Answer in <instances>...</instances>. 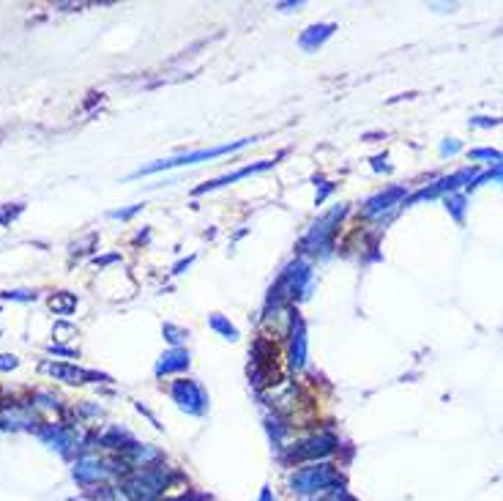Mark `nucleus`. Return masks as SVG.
<instances>
[{"mask_svg":"<svg viewBox=\"0 0 503 501\" xmlns=\"http://www.w3.org/2000/svg\"><path fill=\"white\" fill-rule=\"evenodd\" d=\"M189 364V353L186 351H170L164 359H162V364L156 367V373L162 376V373H173V370H183Z\"/></svg>","mask_w":503,"mask_h":501,"instance_id":"9d476101","label":"nucleus"},{"mask_svg":"<svg viewBox=\"0 0 503 501\" xmlns=\"http://www.w3.org/2000/svg\"><path fill=\"white\" fill-rule=\"evenodd\" d=\"M257 501H277V499H274V490H271V488L266 485V488L260 490V496H257Z\"/></svg>","mask_w":503,"mask_h":501,"instance_id":"4468645a","label":"nucleus"},{"mask_svg":"<svg viewBox=\"0 0 503 501\" xmlns=\"http://www.w3.org/2000/svg\"><path fill=\"white\" fill-rule=\"evenodd\" d=\"M33 425V417H30V411L27 408H20V405H11V408H6L3 414H0V427H30Z\"/></svg>","mask_w":503,"mask_h":501,"instance_id":"0eeeda50","label":"nucleus"},{"mask_svg":"<svg viewBox=\"0 0 503 501\" xmlns=\"http://www.w3.org/2000/svg\"><path fill=\"white\" fill-rule=\"evenodd\" d=\"M342 488H345L342 474H339V469L331 460L303 463V466H296L287 474V490L293 496H299L301 501L318 499V496H326V493L342 490Z\"/></svg>","mask_w":503,"mask_h":501,"instance_id":"f257e3e1","label":"nucleus"},{"mask_svg":"<svg viewBox=\"0 0 503 501\" xmlns=\"http://www.w3.org/2000/svg\"><path fill=\"white\" fill-rule=\"evenodd\" d=\"M173 398H176L178 405H181L183 411H189V414H202L205 405H208L202 389L195 381H178L176 386H173Z\"/></svg>","mask_w":503,"mask_h":501,"instance_id":"20e7f679","label":"nucleus"},{"mask_svg":"<svg viewBox=\"0 0 503 501\" xmlns=\"http://www.w3.org/2000/svg\"><path fill=\"white\" fill-rule=\"evenodd\" d=\"M41 370H44V373H50V376H55L58 381H69V383H85V381H99L101 378V376H96V373L79 370V367H69V364H52V362H47Z\"/></svg>","mask_w":503,"mask_h":501,"instance_id":"39448f33","label":"nucleus"},{"mask_svg":"<svg viewBox=\"0 0 503 501\" xmlns=\"http://www.w3.org/2000/svg\"><path fill=\"white\" fill-rule=\"evenodd\" d=\"M39 436L50 444L52 450H58V452H69V447L74 444L72 433H69V430H63V427H44V430H39Z\"/></svg>","mask_w":503,"mask_h":501,"instance_id":"423d86ee","label":"nucleus"},{"mask_svg":"<svg viewBox=\"0 0 503 501\" xmlns=\"http://www.w3.org/2000/svg\"><path fill=\"white\" fill-rule=\"evenodd\" d=\"M252 140H241V143H233V146H219V148H208V151H195V153H186V156H178V159H167V162H156V165H148L143 170H137L134 176H151V173H159V170H170V167H183V165H197L202 159H214V156H222V153H230V151H238L244 146H249Z\"/></svg>","mask_w":503,"mask_h":501,"instance_id":"7ed1b4c3","label":"nucleus"},{"mask_svg":"<svg viewBox=\"0 0 503 501\" xmlns=\"http://www.w3.org/2000/svg\"><path fill=\"white\" fill-rule=\"evenodd\" d=\"M211 326H214L216 331H222V334H225L227 340H235V337H238V331H235V326H233V324H227V321H225V318H222V315H214V318H211Z\"/></svg>","mask_w":503,"mask_h":501,"instance_id":"f8f14e48","label":"nucleus"},{"mask_svg":"<svg viewBox=\"0 0 503 501\" xmlns=\"http://www.w3.org/2000/svg\"><path fill=\"white\" fill-rule=\"evenodd\" d=\"M176 471L167 463H153L145 469H134L121 476V493L129 501H164L167 490L173 488Z\"/></svg>","mask_w":503,"mask_h":501,"instance_id":"f03ea898","label":"nucleus"},{"mask_svg":"<svg viewBox=\"0 0 503 501\" xmlns=\"http://www.w3.org/2000/svg\"><path fill=\"white\" fill-rule=\"evenodd\" d=\"M306 362V340H303V324L296 321L293 324V367L301 370Z\"/></svg>","mask_w":503,"mask_h":501,"instance_id":"1a4fd4ad","label":"nucleus"},{"mask_svg":"<svg viewBox=\"0 0 503 501\" xmlns=\"http://www.w3.org/2000/svg\"><path fill=\"white\" fill-rule=\"evenodd\" d=\"M331 33H334V25H315V27H309V30H306V33L301 36V47L312 50V47H315V42H318V44H323Z\"/></svg>","mask_w":503,"mask_h":501,"instance_id":"9b49d317","label":"nucleus"},{"mask_svg":"<svg viewBox=\"0 0 503 501\" xmlns=\"http://www.w3.org/2000/svg\"><path fill=\"white\" fill-rule=\"evenodd\" d=\"M17 367V356H0V370H14Z\"/></svg>","mask_w":503,"mask_h":501,"instance_id":"ddd939ff","label":"nucleus"},{"mask_svg":"<svg viewBox=\"0 0 503 501\" xmlns=\"http://www.w3.org/2000/svg\"><path fill=\"white\" fill-rule=\"evenodd\" d=\"M274 162H260V165H249V167H244V170H238V173H233V176H225V178H216V181H211V184H205L197 189V195L202 192H208V189H219V186H225V184H233V181H238V178L244 176H252V173H260V170H266V167H271Z\"/></svg>","mask_w":503,"mask_h":501,"instance_id":"6e6552de","label":"nucleus"}]
</instances>
